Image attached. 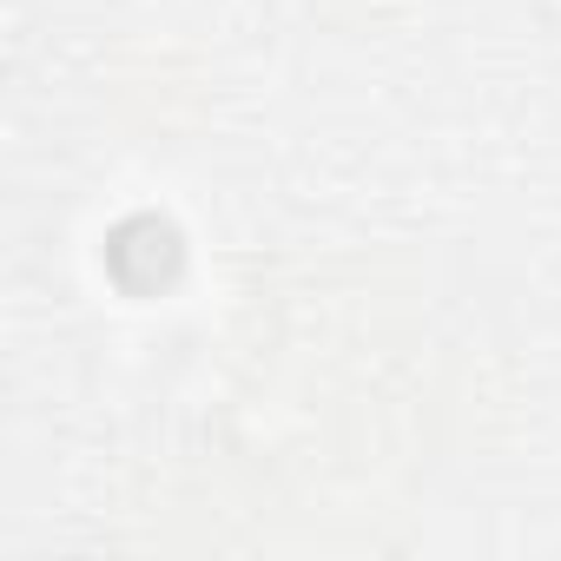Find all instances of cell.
Segmentation results:
<instances>
[{
	"instance_id": "1",
	"label": "cell",
	"mask_w": 561,
	"mask_h": 561,
	"mask_svg": "<svg viewBox=\"0 0 561 561\" xmlns=\"http://www.w3.org/2000/svg\"><path fill=\"white\" fill-rule=\"evenodd\" d=\"M179 257L185 251H179V231L165 218H126L113 231V244H106V264H113V277L126 291H159L179 271Z\"/></svg>"
}]
</instances>
